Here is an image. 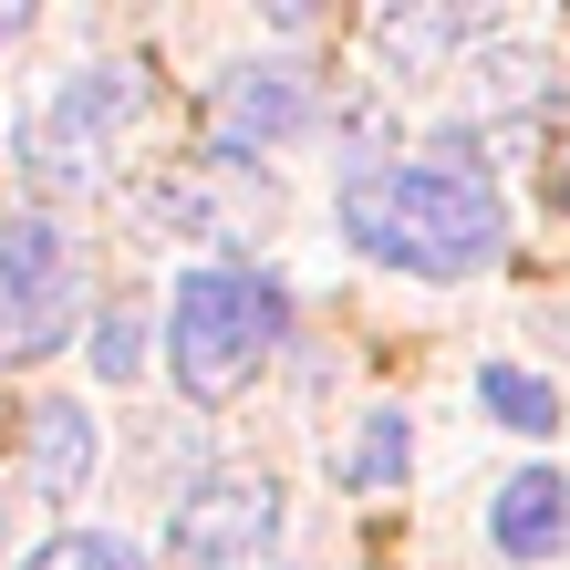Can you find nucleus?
Here are the masks:
<instances>
[{
    "instance_id": "nucleus-1",
    "label": "nucleus",
    "mask_w": 570,
    "mask_h": 570,
    "mask_svg": "<svg viewBox=\"0 0 570 570\" xmlns=\"http://www.w3.org/2000/svg\"><path fill=\"white\" fill-rule=\"evenodd\" d=\"M343 239L374 249L384 271L466 281L509 249V197L488 187V166H466V146H435L405 166H363L343 187Z\"/></svg>"
},
{
    "instance_id": "nucleus-2",
    "label": "nucleus",
    "mask_w": 570,
    "mask_h": 570,
    "mask_svg": "<svg viewBox=\"0 0 570 570\" xmlns=\"http://www.w3.org/2000/svg\"><path fill=\"white\" fill-rule=\"evenodd\" d=\"M291 332V301L281 281L239 271V259H208V271H187L177 301H166V363H177V384L197 405H228V394L259 384V363L281 353Z\"/></svg>"
},
{
    "instance_id": "nucleus-3",
    "label": "nucleus",
    "mask_w": 570,
    "mask_h": 570,
    "mask_svg": "<svg viewBox=\"0 0 570 570\" xmlns=\"http://www.w3.org/2000/svg\"><path fill=\"white\" fill-rule=\"evenodd\" d=\"M83 322V259L52 218H0V363H42Z\"/></svg>"
},
{
    "instance_id": "nucleus-4",
    "label": "nucleus",
    "mask_w": 570,
    "mask_h": 570,
    "mask_svg": "<svg viewBox=\"0 0 570 570\" xmlns=\"http://www.w3.org/2000/svg\"><path fill=\"white\" fill-rule=\"evenodd\" d=\"M271 540H281V488L249 478V466L197 478L177 498V519H166V560H177V570H259Z\"/></svg>"
},
{
    "instance_id": "nucleus-5",
    "label": "nucleus",
    "mask_w": 570,
    "mask_h": 570,
    "mask_svg": "<svg viewBox=\"0 0 570 570\" xmlns=\"http://www.w3.org/2000/svg\"><path fill=\"white\" fill-rule=\"evenodd\" d=\"M125 115H136V73H125V62H105V73H73V83H62L52 105L31 115L21 146H31V166H42L52 187H83L94 156H105V136H115Z\"/></svg>"
},
{
    "instance_id": "nucleus-6",
    "label": "nucleus",
    "mask_w": 570,
    "mask_h": 570,
    "mask_svg": "<svg viewBox=\"0 0 570 570\" xmlns=\"http://www.w3.org/2000/svg\"><path fill=\"white\" fill-rule=\"evenodd\" d=\"M301 115H312L301 73H228V94H218V156H249V146H271V136H291Z\"/></svg>"
},
{
    "instance_id": "nucleus-7",
    "label": "nucleus",
    "mask_w": 570,
    "mask_h": 570,
    "mask_svg": "<svg viewBox=\"0 0 570 570\" xmlns=\"http://www.w3.org/2000/svg\"><path fill=\"white\" fill-rule=\"evenodd\" d=\"M488 540L509 550V560H550L570 540V488L550 478V466H529V478L498 488V509H488Z\"/></svg>"
},
{
    "instance_id": "nucleus-8",
    "label": "nucleus",
    "mask_w": 570,
    "mask_h": 570,
    "mask_svg": "<svg viewBox=\"0 0 570 570\" xmlns=\"http://www.w3.org/2000/svg\"><path fill=\"white\" fill-rule=\"evenodd\" d=\"M83 478H94V415L83 405H31V488L83 498Z\"/></svg>"
},
{
    "instance_id": "nucleus-9",
    "label": "nucleus",
    "mask_w": 570,
    "mask_h": 570,
    "mask_svg": "<svg viewBox=\"0 0 570 570\" xmlns=\"http://www.w3.org/2000/svg\"><path fill=\"white\" fill-rule=\"evenodd\" d=\"M478 394H488V415H498V425H519V435H550V425H560V394H550L540 374H519V363H488Z\"/></svg>"
},
{
    "instance_id": "nucleus-10",
    "label": "nucleus",
    "mask_w": 570,
    "mask_h": 570,
    "mask_svg": "<svg viewBox=\"0 0 570 570\" xmlns=\"http://www.w3.org/2000/svg\"><path fill=\"white\" fill-rule=\"evenodd\" d=\"M466 31H478L466 11H384V52L394 62H435V52H456Z\"/></svg>"
},
{
    "instance_id": "nucleus-11",
    "label": "nucleus",
    "mask_w": 570,
    "mask_h": 570,
    "mask_svg": "<svg viewBox=\"0 0 570 570\" xmlns=\"http://www.w3.org/2000/svg\"><path fill=\"white\" fill-rule=\"evenodd\" d=\"M405 478V415H363L353 456H343V488H394Z\"/></svg>"
},
{
    "instance_id": "nucleus-12",
    "label": "nucleus",
    "mask_w": 570,
    "mask_h": 570,
    "mask_svg": "<svg viewBox=\"0 0 570 570\" xmlns=\"http://www.w3.org/2000/svg\"><path fill=\"white\" fill-rule=\"evenodd\" d=\"M21 570H146L125 540H105V529H62V540H42Z\"/></svg>"
},
{
    "instance_id": "nucleus-13",
    "label": "nucleus",
    "mask_w": 570,
    "mask_h": 570,
    "mask_svg": "<svg viewBox=\"0 0 570 570\" xmlns=\"http://www.w3.org/2000/svg\"><path fill=\"white\" fill-rule=\"evenodd\" d=\"M94 374H146V322L136 312H105V322H94Z\"/></svg>"
},
{
    "instance_id": "nucleus-14",
    "label": "nucleus",
    "mask_w": 570,
    "mask_h": 570,
    "mask_svg": "<svg viewBox=\"0 0 570 570\" xmlns=\"http://www.w3.org/2000/svg\"><path fill=\"white\" fill-rule=\"evenodd\" d=\"M11 31H21V0H0V42H11Z\"/></svg>"
},
{
    "instance_id": "nucleus-15",
    "label": "nucleus",
    "mask_w": 570,
    "mask_h": 570,
    "mask_svg": "<svg viewBox=\"0 0 570 570\" xmlns=\"http://www.w3.org/2000/svg\"><path fill=\"white\" fill-rule=\"evenodd\" d=\"M560 208H570V156H560Z\"/></svg>"
}]
</instances>
